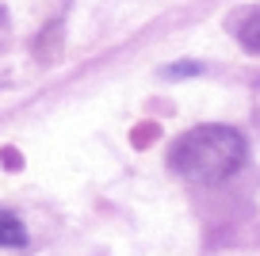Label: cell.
<instances>
[{"label":"cell","mask_w":260,"mask_h":256,"mask_svg":"<svg viewBox=\"0 0 260 256\" xmlns=\"http://www.w3.org/2000/svg\"><path fill=\"white\" fill-rule=\"evenodd\" d=\"M249 157V145L234 126L222 122H207L187 134L176 138L169 149V168H176V176L191 180V184H222V180L237 176Z\"/></svg>","instance_id":"cell-1"},{"label":"cell","mask_w":260,"mask_h":256,"mask_svg":"<svg viewBox=\"0 0 260 256\" xmlns=\"http://www.w3.org/2000/svg\"><path fill=\"white\" fill-rule=\"evenodd\" d=\"M27 245V230L12 210H0V248H23Z\"/></svg>","instance_id":"cell-2"},{"label":"cell","mask_w":260,"mask_h":256,"mask_svg":"<svg viewBox=\"0 0 260 256\" xmlns=\"http://www.w3.org/2000/svg\"><path fill=\"white\" fill-rule=\"evenodd\" d=\"M237 39L245 42V50L260 54V8L256 12H245V16L237 19Z\"/></svg>","instance_id":"cell-3"},{"label":"cell","mask_w":260,"mask_h":256,"mask_svg":"<svg viewBox=\"0 0 260 256\" xmlns=\"http://www.w3.org/2000/svg\"><path fill=\"white\" fill-rule=\"evenodd\" d=\"M184 73H199V65H195V61H184V65H172V69H169V77H184Z\"/></svg>","instance_id":"cell-4"}]
</instances>
